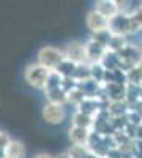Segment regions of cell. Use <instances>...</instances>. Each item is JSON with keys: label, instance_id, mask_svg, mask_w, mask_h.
<instances>
[{"label": "cell", "instance_id": "obj_10", "mask_svg": "<svg viewBox=\"0 0 142 158\" xmlns=\"http://www.w3.org/2000/svg\"><path fill=\"white\" fill-rule=\"evenodd\" d=\"M44 95L47 98V103L60 104V106H65V104L68 103V95H67V92L63 90V87L52 89V90H46Z\"/></svg>", "mask_w": 142, "mask_h": 158}, {"label": "cell", "instance_id": "obj_6", "mask_svg": "<svg viewBox=\"0 0 142 158\" xmlns=\"http://www.w3.org/2000/svg\"><path fill=\"white\" fill-rule=\"evenodd\" d=\"M85 24H87L88 30L92 33H98V32H103V30H108V27H109V21L104 16H101L99 13H96L95 10L90 11L87 15Z\"/></svg>", "mask_w": 142, "mask_h": 158}, {"label": "cell", "instance_id": "obj_2", "mask_svg": "<svg viewBox=\"0 0 142 158\" xmlns=\"http://www.w3.org/2000/svg\"><path fill=\"white\" fill-rule=\"evenodd\" d=\"M49 76H51V70L41 67L40 63H30L24 70L25 82H27L30 87L38 89V90H44Z\"/></svg>", "mask_w": 142, "mask_h": 158}, {"label": "cell", "instance_id": "obj_9", "mask_svg": "<svg viewBox=\"0 0 142 158\" xmlns=\"http://www.w3.org/2000/svg\"><path fill=\"white\" fill-rule=\"evenodd\" d=\"M27 155V150H25V146L21 141L11 139L8 142V146L5 147V156L6 158H25Z\"/></svg>", "mask_w": 142, "mask_h": 158}, {"label": "cell", "instance_id": "obj_1", "mask_svg": "<svg viewBox=\"0 0 142 158\" xmlns=\"http://www.w3.org/2000/svg\"><path fill=\"white\" fill-rule=\"evenodd\" d=\"M63 62H65V54H63V51L59 49V48L44 46L38 51L36 63H40L41 67H44L51 71H55Z\"/></svg>", "mask_w": 142, "mask_h": 158}, {"label": "cell", "instance_id": "obj_15", "mask_svg": "<svg viewBox=\"0 0 142 158\" xmlns=\"http://www.w3.org/2000/svg\"><path fill=\"white\" fill-rule=\"evenodd\" d=\"M0 158H6V156H5V150H3V149H0Z\"/></svg>", "mask_w": 142, "mask_h": 158}, {"label": "cell", "instance_id": "obj_13", "mask_svg": "<svg viewBox=\"0 0 142 158\" xmlns=\"http://www.w3.org/2000/svg\"><path fill=\"white\" fill-rule=\"evenodd\" d=\"M10 141H11V139H10L8 133H5V131L0 130V149H3V150H5V147L8 146V142H10Z\"/></svg>", "mask_w": 142, "mask_h": 158}, {"label": "cell", "instance_id": "obj_5", "mask_svg": "<svg viewBox=\"0 0 142 158\" xmlns=\"http://www.w3.org/2000/svg\"><path fill=\"white\" fill-rule=\"evenodd\" d=\"M65 59L74 65H82L87 63V56H85V44L77 43V41H71L70 44H67L65 51Z\"/></svg>", "mask_w": 142, "mask_h": 158}, {"label": "cell", "instance_id": "obj_4", "mask_svg": "<svg viewBox=\"0 0 142 158\" xmlns=\"http://www.w3.org/2000/svg\"><path fill=\"white\" fill-rule=\"evenodd\" d=\"M67 117V109L65 106L60 104H52V103H46L43 108V118L51 123V125H59L65 120Z\"/></svg>", "mask_w": 142, "mask_h": 158}, {"label": "cell", "instance_id": "obj_3", "mask_svg": "<svg viewBox=\"0 0 142 158\" xmlns=\"http://www.w3.org/2000/svg\"><path fill=\"white\" fill-rule=\"evenodd\" d=\"M106 54H108V48L104 44L95 41L93 38H90L85 43V56H87V63L88 65L101 63Z\"/></svg>", "mask_w": 142, "mask_h": 158}, {"label": "cell", "instance_id": "obj_14", "mask_svg": "<svg viewBox=\"0 0 142 158\" xmlns=\"http://www.w3.org/2000/svg\"><path fill=\"white\" fill-rule=\"evenodd\" d=\"M33 158H55V156H52V155H49V153H44V152H43V153H36Z\"/></svg>", "mask_w": 142, "mask_h": 158}, {"label": "cell", "instance_id": "obj_12", "mask_svg": "<svg viewBox=\"0 0 142 158\" xmlns=\"http://www.w3.org/2000/svg\"><path fill=\"white\" fill-rule=\"evenodd\" d=\"M67 95H68V103H67V104H73L74 108H77V106H79V104L82 103V100L85 98L84 92H82L79 87H76V89L70 90Z\"/></svg>", "mask_w": 142, "mask_h": 158}, {"label": "cell", "instance_id": "obj_16", "mask_svg": "<svg viewBox=\"0 0 142 158\" xmlns=\"http://www.w3.org/2000/svg\"><path fill=\"white\" fill-rule=\"evenodd\" d=\"M59 158H71V156H70V155H68V153H63V155H60V156H59Z\"/></svg>", "mask_w": 142, "mask_h": 158}, {"label": "cell", "instance_id": "obj_11", "mask_svg": "<svg viewBox=\"0 0 142 158\" xmlns=\"http://www.w3.org/2000/svg\"><path fill=\"white\" fill-rule=\"evenodd\" d=\"M73 125L74 127H81V128H85V130H90L93 131V125H95V118L90 117L87 114H82L79 111H76L74 115H73Z\"/></svg>", "mask_w": 142, "mask_h": 158}, {"label": "cell", "instance_id": "obj_8", "mask_svg": "<svg viewBox=\"0 0 142 158\" xmlns=\"http://www.w3.org/2000/svg\"><path fill=\"white\" fill-rule=\"evenodd\" d=\"M95 11L109 21L119 15V3L115 0H98L95 3Z\"/></svg>", "mask_w": 142, "mask_h": 158}, {"label": "cell", "instance_id": "obj_7", "mask_svg": "<svg viewBox=\"0 0 142 158\" xmlns=\"http://www.w3.org/2000/svg\"><path fill=\"white\" fill-rule=\"evenodd\" d=\"M90 133H92L90 130H85V128H81V127H74V125H71L70 130H68V138H70V141H71L73 146H77V147H87Z\"/></svg>", "mask_w": 142, "mask_h": 158}]
</instances>
